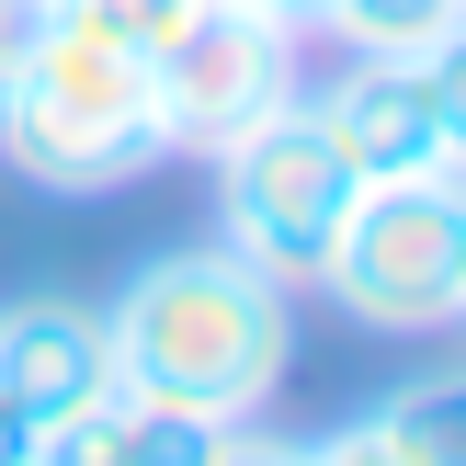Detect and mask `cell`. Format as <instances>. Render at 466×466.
Segmentation results:
<instances>
[{"label": "cell", "mask_w": 466, "mask_h": 466, "mask_svg": "<svg viewBox=\"0 0 466 466\" xmlns=\"http://www.w3.org/2000/svg\"><path fill=\"white\" fill-rule=\"evenodd\" d=\"M455 330H466V308H455Z\"/></svg>", "instance_id": "obj_18"}, {"label": "cell", "mask_w": 466, "mask_h": 466, "mask_svg": "<svg viewBox=\"0 0 466 466\" xmlns=\"http://www.w3.org/2000/svg\"><path fill=\"white\" fill-rule=\"evenodd\" d=\"M455 23H466V0H330L341 46H410V57H421L432 35H455Z\"/></svg>", "instance_id": "obj_9"}, {"label": "cell", "mask_w": 466, "mask_h": 466, "mask_svg": "<svg viewBox=\"0 0 466 466\" xmlns=\"http://www.w3.org/2000/svg\"><path fill=\"white\" fill-rule=\"evenodd\" d=\"M80 35H114V46H137V57H159V46L194 23V0H57Z\"/></svg>", "instance_id": "obj_10"}, {"label": "cell", "mask_w": 466, "mask_h": 466, "mask_svg": "<svg viewBox=\"0 0 466 466\" xmlns=\"http://www.w3.org/2000/svg\"><path fill=\"white\" fill-rule=\"evenodd\" d=\"M103 330H114V387H137L159 410H194V421H262V399L296 364L285 285L262 262H239L228 239L137 262L114 285Z\"/></svg>", "instance_id": "obj_1"}, {"label": "cell", "mask_w": 466, "mask_h": 466, "mask_svg": "<svg viewBox=\"0 0 466 466\" xmlns=\"http://www.w3.org/2000/svg\"><path fill=\"white\" fill-rule=\"evenodd\" d=\"M319 137L353 182H410V171H444V114H432V57L410 46H341L330 91H308Z\"/></svg>", "instance_id": "obj_6"}, {"label": "cell", "mask_w": 466, "mask_h": 466, "mask_svg": "<svg viewBox=\"0 0 466 466\" xmlns=\"http://www.w3.org/2000/svg\"><path fill=\"white\" fill-rule=\"evenodd\" d=\"M194 12H273V0H194ZM273 23H285V12H273Z\"/></svg>", "instance_id": "obj_17"}, {"label": "cell", "mask_w": 466, "mask_h": 466, "mask_svg": "<svg viewBox=\"0 0 466 466\" xmlns=\"http://www.w3.org/2000/svg\"><path fill=\"white\" fill-rule=\"evenodd\" d=\"M308 466H410V455L387 444L376 421H341V432H319V444H308Z\"/></svg>", "instance_id": "obj_14"}, {"label": "cell", "mask_w": 466, "mask_h": 466, "mask_svg": "<svg viewBox=\"0 0 466 466\" xmlns=\"http://www.w3.org/2000/svg\"><path fill=\"white\" fill-rule=\"evenodd\" d=\"M319 285L364 330H399V341L455 330V308H466V182L455 171L353 182V217H341Z\"/></svg>", "instance_id": "obj_3"}, {"label": "cell", "mask_w": 466, "mask_h": 466, "mask_svg": "<svg viewBox=\"0 0 466 466\" xmlns=\"http://www.w3.org/2000/svg\"><path fill=\"white\" fill-rule=\"evenodd\" d=\"M421 57H432V114H444V171L466 182V23H455V35H432Z\"/></svg>", "instance_id": "obj_11"}, {"label": "cell", "mask_w": 466, "mask_h": 466, "mask_svg": "<svg viewBox=\"0 0 466 466\" xmlns=\"http://www.w3.org/2000/svg\"><path fill=\"white\" fill-rule=\"evenodd\" d=\"M103 387H114L103 308H80V296H12V308H0V399L35 432L68 421V410H91Z\"/></svg>", "instance_id": "obj_7"}, {"label": "cell", "mask_w": 466, "mask_h": 466, "mask_svg": "<svg viewBox=\"0 0 466 466\" xmlns=\"http://www.w3.org/2000/svg\"><path fill=\"white\" fill-rule=\"evenodd\" d=\"M46 23H57V0H0V91L23 80V57L46 46Z\"/></svg>", "instance_id": "obj_12"}, {"label": "cell", "mask_w": 466, "mask_h": 466, "mask_svg": "<svg viewBox=\"0 0 466 466\" xmlns=\"http://www.w3.org/2000/svg\"><path fill=\"white\" fill-rule=\"evenodd\" d=\"M364 421H376L410 466H466V364H432V376L387 387Z\"/></svg>", "instance_id": "obj_8"}, {"label": "cell", "mask_w": 466, "mask_h": 466, "mask_svg": "<svg viewBox=\"0 0 466 466\" xmlns=\"http://www.w3.org/2000/svg\"><path fill=\"white\" fill-rule=\"evenodd\" d=\"M341 217H353V171L330 159L308 91H296L285 114H262L250 137H228V148H217V239L239 250V262H262L285 296L319 285Z\"/></svg>", "instance_id": "obj_4"}, {"label": "cell", "mask_w": 466, "mask_h": 466, "mask_svg": "<svg viewBox=\"0 0 466 466\" xmlns=\"http://www.w3.org/2000/svg\"><path fill=\"white\" fill-rule=\"evenodd\" d=\"M273 12H285L296 35H330V0H273Z\"/></svg>", "instance_id": "obj_16"}, {"label": "cell", "mask_w": 466, "mask_h": 466, "mask_svg": "<svg viewBox=\"0 0 466 466\" xmlns=\"http://www.w3.org/2000/svg\"><path fill=\"white\" fill-rule=\"evenodd\" d=\"M205 466H308V444H285V432H262V421H228Z\"/></svg>", "instance_id": "obj_13"}, {"label": "cell", "mask_w": 466, "mask_h": 466, "mask_svg": "<svg viewBox=\"0 0 466 466\" xmlns=\"http://www.w3.org/2000/svg\"><path fill=\"white\" fill-rule=\"evenodd\" d=\"M296 23L273 12H194L171 46H159V114H171V148L217 159L228 137H250L262 114L296 103Z\"/></svg>", "instance_id": "obj_5"}, {"label": "cell", "mask_w": 466, "mask_h": 466, "mask_svg": "<svg viewBox=\"0 0 466 466\" xmlns=\"http://www.w3.org/2000/svg\"><path fill=\"white\" fill-rule=\"evenodd\" d=\"M0 159L35 194H126L137 171L171 159V114H159V57L80 23H46L23 80L0 91Z\"/></svg>", "instance_id": "obj_2"}, {"label": "cell", "mask_w": 466, "mask_h": 466, "mask_svg": "<svg viewBox=\"0 0 466 466\" xmlns=\"http://www.w3.org/2000/svg\"><path fill=\"white\" fill-rule=\"evenodd\" d=\"M0 466H35V421H23L12 399H0Z\"/></svg>", "instance_id": "obj_15"}]
</instances>
